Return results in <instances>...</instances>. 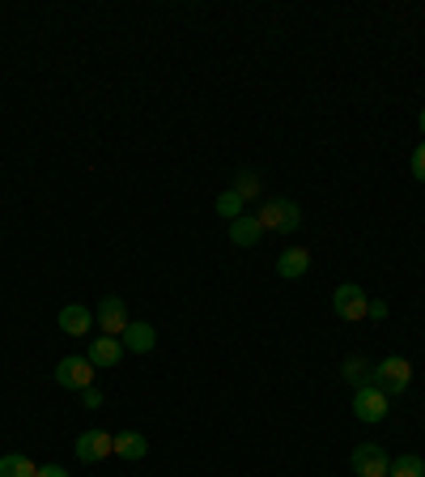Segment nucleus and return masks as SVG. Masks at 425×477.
I'll return each mask as SVG.
<instances>
[{
  "label": "nucleus",
  "instance_id": "f257e3e1",
  "mask_svg": "<svg viewBox=\"0 0 425 477\" xmlns=\"http://www.w3.org/2000/svg\"><path fill=\"white\" fill-rule=\"evenodd\" d=\"M370 384H375L382 396H400V392H408V384H413V363L400 358V354H391V358H382V363L370 367Z\"/></svg>",
  "mask_w": 425,
  "mask_h": 477
},
{
  "label": "nucleus",
  "instance_id": "f03ea898",
  "mask_svg": "<svg viewBox=\"0 0 425 477\" xmlns=\"http://www.w3.org/2000/svg\"><path fill=\"white\" fill-rule=\"evenodd\" d=\"M255 217H259L264 231H276V235H294L298 226H302V209H298L294 200H285V196L264 200V205L255 209Z\"/></svg>",
  "mask_w": 425,
  "mask_h": 477
},
{
  "label": "nucleus",
  "instance_id": "7ed1b4c3",
  "mask_svg": "<svg viewBox=\"0 0 425 477\" xmlns=\"http://www.w3.org/2000/svg\"><path fill=\"white\" fill-rule=\"evenodd\" d=\"M94 363L85 358V354H73V358H60L56 363V384L68 392H85V388H94Z\"/></svg>",
  "mask_w": 425,
  "mask_h": 477
},
{
  "label": "nucleus",
  "instance_id": "20e7f679",
  "mask_svg": "<svg viewBox=\"0 0 425 477\" xmlns=\"http://www.w3.org/2000/svg\"><path fill=\"white\" fill-rule=\"evenodd\" d=\"M332 307H336L340 320H366V311H370V299H366V290L358 282H344L336 285V294H332Z\"/></svg>",
  "mask_w": 425,
  "mask_h": 477
},
{
  "label": "nucleus",
  "instance_id": "39448f33",
  "mask_svg": "<svg viewBox=\"0 0 425 477\" xmlns=\"http://www.w3.org/2000/svg\"><path fill=\"white\" fill-rule=\"evenodd\" d=\"M349 465H353V473L358 477H387L391 469V456L382 452L379 443H358L353 456H349Z\"/></svg>",
  "mask_w": 425,
  "mask_h": 477
},
{
  "label": "nucleus",
  "instance_id": "423d86ee",
  "mask_svg": "<svg viewBox=\"0 0 425 477\" xmlns=\"http://www.w3.org/2000/svg\"><path fill=\"white\" fill-rule=\"evenodd\" d=\"M73 448H77V460H81V465H98V460H106V456H115V434L81 431Z\"/></svg>",
  "mask_w": 425,
  "mask_h": 477
},
{
  "label": "nucleus",
  "instance_id": "0eeeda50",
  "mask_svg": "<svg viewBox=\"0 0 425 477\" xmlns=\"http://www.w3.org/2000/svg\"><path fill=\"white\" fill-rule=\"evenodd\" d=\"M94 325L103 328V337H124V328L132 325L128 320V303L124 299H103L98 311H94Z\"/></svg>",
  "mask_w": 425,
  "mask_h": 477
},
{
  "label": "nucleus",
  "instance_id": "6e6552de",
  "mask_svg": "<svg viewBox=\"0 0 425 477\" xmlns=\"http://www.w3.org/2000/svg\"><path fill=\"white\" fill-rule=\"evenodd\" d=\"M353 418H358V422H382V418H387V396H382L375 384L358 388L353 392Z\"/></svg>",
  "mask_w": 425,
  "mask_h": 477
},
{
  "label": "nucleus",
  "instance_id": "1a4fd4ad",
  "mask_svg": "<svg viewBox=\"0 0 425 477\" xmlns=\"http://www.w3.org/2000/svg\"><path fill=\"white\" fill-rule=\"evenodd\" d=\"M85 358H89L98 371L120 367V358H124V341H120V337H98V341H89V354H85Z\"/></svg>",
  "mask_w": 425,
  "mask_h": 477
},
{
  "label": "nucleus",
  "instance_id": "9d476101",
  "mask_svg": "<svg viewBox=\"0 0 425 477\" xmlns=\"http://www.w3.org/2000/svg\"><path fill=\"white\" fill-rule=\"evenodd\" d=\"M306 269H311V252H306V247H285V252L276 256V273H281L285 282L306 278Z\"/></svg>",
  "mask_w": 425,
  "mask_h": 477
},
{
  "label": "nucleus",
  "instance_id": "9b49d317",
  "mask_svg": "<svg viewBox=\"0 0 425 477\" xmlns=\"http://www.w3.org/2000/svg\"><path fill=\"white\" fill-rule=\"evenodd\" d=\"M264 238V226H259V217L255 214H243L230 222V243H238V247H255Z\"/></svg>",
  "mask_w": 425,
  "mask_h": 477
},
{
  "label": "nucleus",
  "instance_id": "f8f14e48",
  "mask_svg": "<svg viewBox=\"0 0 425 477\" xmlns=\"http://www.w3.org/2000/svg\"><path fill=\"white\" fill-rule=\"evenodd\" d=\"M60 328L68 332V337H85L89 328H94V311L81 303H73V307H64L60 311Z\"/></svg>",
  "mask_w": 425,
  "mask_h": 477
},
{
  "label": "nucleus",
  "instance_id": "ddd939ff",
  "mask_svg": "<svg viewBox=\"0 0 425 477\" xmlns=\"http://www.w3.org/2000/svg\"><path fill=\"white\" fill-rule=\"evenodd\" d=\"M120 341H124V349H132V354H149V349L158 346V332H153V325H136V320H132Z\"/></svg>",
  "mask_w": 425,
  "mask_h": 477
},
{
  "label": "nucleus",
  "instance_id": "4468645a",
  "mask_svg": "<svg viewBox=\"0 0 425 477\" xmlns=\"http://www.w3.org/2000/svg\"><path fill=\"white\" fill-rule=\"evenodd\" d=\"M145 452H149V443L141 431L115 434V456H120V460H145Z\"/></svg>",
  "mask_w": 425,
  "mask_h": 477
},
{
  "label": "nucleus",
  "instance_id": "2eb2a0df",
  "mask_svg": "<svg viewBox=\"0 0 425 477\" xmlns=\"http://www.w3.org/2000/svg\"><path fill=\"white\" fill-rule=\"evenodd\" d=\"M0 477H39V465L30 456L9 452V456H0Z\"/></svg>",
  "mask_w": 425,
  "mask_h": 477
},
{
  "label": "nucleus",
  "instance_id": "dca6fc26",
  "mask_svg": "<svg viewBox=\"0 0 425 477\" xmlns=\"http://www.w3.org/2000/svg\"><path fill=\"white\" fill-rule=\"evenodd\" d=\"M387 477H425V460L421 456H396L391 460V469H387Z\"/></svg>",
  "mask_w": 425,
  "mask_h": 477
},
{
  "label": "nucleus",
  "instance_id": "f3484780",
  "mask_svg": "<svg viewBox=\"0 0 425 477\" xmlns=\"http://www.w3.org/2000/svg\"><path fill=\"white\" fill-rule=\"evenodd\" d=\"M212 209H217V214L226 217V222H234V217H243V209H247V200H243V196H238V192L230 188V192H221V196H217V205H212Z\"/></svg>",
  "mask_w": 425,
  "mask_h": 477
},
{
  "label": "nucleus",
  "instance_id": "a211bd4d",
  "mask_svg": "<svg viewBox=\"0 0 425 477\" xmlns=\"http://www.w3.org/2000/svg\"><path fill=\"white\" fill-rule=\"evenodd\" d=\"M344 379H349L353 388H366V384H370V363L358 358V354H353V358H344Z\"/></svg>",
  "mask_w": 425,
  "mask_h": 477
},
{
  "label": "nucleus",
  "instance_id": "6ab92c4d",
  "mask_svg": "<svg viewBox=\"0 0 425 477\" xmlns=\"http://www.w3.org/2000/svg\"><path fill=\"white\" fill-rule=\"evenodd\" d=\"M234 192L251 205L255 196H259V175H255V171H238V175H234Z\"/></svg>",
  "mask_w": 425,
  "mask_h": 477
},
{
  "label": "nucleus",
  "instance_id": "aec40b11",
  "mask_svg": "<svg viewBox=\"0 0 425 477\" xmlns=\"http://www.w3.org/2000/svg\"><path fill=\"white\" fill-rule=\"evenodd\" d=\"M413 175H417V179L425 184V141L417 145V150H413Z\"/></svg>",
  "mask_w": 425,
  "mask_h": 477
},
{
  "label": "nucleus",
  "instance_id": "412c9836",
  "mask_svg": "<svg viewBox=\"0 0 425 477\" xmlns=\"http://www.w3.org/2000/svg\"><path fill=\"white\" fill-rule=\"evenodd\" d=\"M81 401L89 405V410H98V405H103V392H98V388H85V392H81Z\"/></svg>",
  "mask_w": 425,
  "mask_h": 477
},
{
  "label": "nucleus",
  "instance_id": "4be33fe9",
  "mask_svg": "<svg viewBox=\"0 0 425 477\" xmlns=\"http://www.w3.org/2000/svg\"><path fill=\"white\" fill-rule=\"evenodd\" d=\"M366 316H370V320H382V316H387V303H382V299H370V311H366Z\"/></svg>",
  "mask_w": 425,
  "mask_h": 477
},
{
  "label": "nucleus",
  "instance_id": "5701e85b",
  "mask_svg": "<svg viewBox=\"0 0 425 477\" xmlns=\"http://www.w3.org/2000/svg\"><path fill=\"white\" fill-rule=\"evenodd\" d=\"M39 477H68V469H64V465H42Z\"/></svg>",
  "mask_w": 425,
  "mask_h": 477
},
{
  "label": "nucleus",
  "instance_id": "b1692460",
  "mask_svg": "<svg viewBox=\"0 0 425 477\" xmlns=\"http://www.w3.org/2000/svg\"><path fill=\"white\" fill-rule=\"evenodd\" d=\"M417 124H421V132H425V107H421V115H417Z\"/></svg>",
  "mask_w": 425,
  "mask_h": 477
}]
</instances>
